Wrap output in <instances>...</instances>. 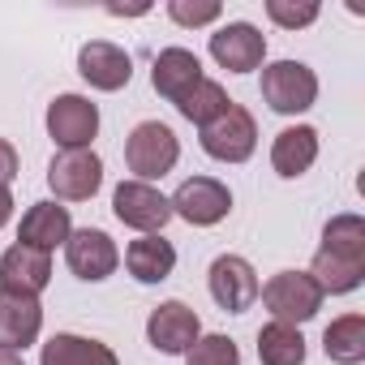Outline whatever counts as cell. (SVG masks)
<instances>
[{
	"label": "cell",
	"mask_w": 365,
	"mask_h": 365,
	"mask_svg": "<svg viewBox=\"0 0 365 365\" xmlns=\"http://www.w3.org/2000/svg\"><path fill=\"white\" fill-rule=\"evenodd\" d=\"M48 133L61 150H82L99 133V108L86 95H56L48 103Z\"/></svg>",
	"instance_id": "obj_10"
},
{
	"label": "cell",
	"mask_w": 365,
	"mask_h": 365,
	"mask_svg": "<svg viewBox=\"0 0 365 365\" xmlns=\"http://www.w3.org/2000/svg\"><path fill=\"white\" fill-rule=\"evenodd\" d=\"M262 305L271 309V322L301 327L322 309V288L309 279V271H279L267 284H258Z\"/></svg>",
	"instance_id": "obj_2"
},
{
	"label": "cell",
	"mask_w": 365,
	"mask_h": 365,
	"mask_svg": "<svg viewBox=\"0 0 365 365\" xmlns=\"http://www.w3.org/2000/svg\"><path fill=\"white\" fill-rule=\"evenodd\" d=\"M78 73H82V82H86L91 91L112 95V91L129 86L133 61H129L125 48H116V43H108V39H91V43L78 48Z\"/></svg>",
	"instance_id": "obj_13"
},
{
	"label": "cell",
	"mask_w": 365,
	"mask_h": 365,
	"mask_svg": "<svg viewBox=\"0 0 365 365\" xmlns=\"http://www.w3.org/2000/svg\"><path fill=\"white\" fill-rule=\"evenodd\" d=\"M168 202H172V215H180L194 228H215L232 211V194H228L224 180H215V176H190V180H180V190Z\"/></svg>",
	"instance_id": "obj_7"
},
{
	"label": "cell",
	"mask_w": 365,
	"mask_h": 365,
	"mask_svg": "<svg viewBox=\"0 0 365 365\" xmlns=\"http://www.w3.org/2000/svg\"><path fill=\"white\" fill-rule=\"evenodd\" d=\"M125 267L138 284H163L176 271V250L163 237H138L125 250Z\"/></svg>",
	"instance_id": "obj_20"
},
{
	"label": "cell",
	"mask_w": 365,
	"mask_h": 365,
	"mask_svg": "<svg viewBox=\"0 0 365 365\" xmlns=\"http://www.w3.org/2000/svg\"><path fill=\"white\" fill-rule=\"evenodd\" d=\"M309 279L322 288V297H344V292H356L361 279H365V262L356 258H344V254H331V250H318L314 262H309Z\"/></svg>",
	"instance_id": "obj_21"
},
{
	"label": "cell",
	"mask_w": 365,
	"mask_h": 365,
	"mask_svg": "<svg viewBox=\"0 0 365 365\" xmlns=\"http://www.w3.org/2000/svg\"><path fill=\"white\" fill-rule=\"evenodd\" d=\"M39 365H120L116 352L99 339H86V335H73V331H56L43 352H39Z\"/></svg>",
	"instance_id": "obj_19"
},
{
	"label": "cell",
	"mask_w": 365,
	"mask_h": 365,
	"mask_svg": "<svg viewBox=\"0 0 365 365\" xmlns=\"http://www.w3.org/2000/svg\"><path fill=\"white\" fill-rule=\"evenodd\" d=\"M48 284H52V254L31 245H9L0 254V292L39 297Z\"/></svg>",
	"instance_id": "obj_14"
},
{
	"label": "cell",
	"mask_w": 365,
	"mask_h": 365,
	"mask_svg": "<svg viewBox=\"0 0 365 365\" xmlns=\"http://www.w3.org/2000/svg\"><path fill=\"white\" fill-rule=\"evenodd\" d=\"M112 215L142 237H159L163 224L172 220V202L146 180H120L112 190Z\"/></svg>",
	"instance_id": "obj_6"
},
{
	"label": "cell",
	"mask_w": 365,
	"mask_h": 365,
	"mask_svg": "<svg viewBox=\"0 0 365 365\" xmlns=\"http://www.w3.org/2000/svg\"><path fill=\"white\" fill-rule=\"evenodd\" d=\"M69 232H73L69 207H61V202H35V207L22 215L18 245H31V250L52 254L56 245H65V241H69Z\"/></svg>",
	"instance_id": "obj_18"
},
{
	"label": "cell",
	"mask_w": 365,
	"mask_h": 365,
	"mask_svg": "<svg viewBox=\"0 0 365 365\" xmlns=\"http://www.w3.org/2000/svg\"><path fill=\"white\" fill-rule=\"evenodd\" d=\"M0 365H26L18 352H5V348H0Z\"/></svg>",
	"instance_id": "obj_31"
},
{
	"label": "cell",
	"mask_w": 365,
	"mask_h": 365,
	"mask_svg": "<svg viewBox=\"0 0 365 365\" xmlns=\"http://www.w3.org/2000/svg\"><path fill=\"white\" fill-rule=\"evenodd\" d=\"M43 331V305L39 297H18L0 292V348L5 352H26Z\"/></svg>",
	"instance_id": "obj_15"
},
{
	"label": "cell",
	"mask_w": 365,
	"mask_h": 365,
	"mask_svg": "<svg viewBox=\"0 0 365 365\" xmlns=\"http://www.w3.org/2000/svg\"><path fill=\"white\" fill-rule=\"evenodd\" d=\"M198 335H202V322H198V314L185 301H163L146 318V339L163 356H185L198 344Z\"/></svg>",
	"instance_id": "obj_8"
},
{
	"label": "cell",
	"mask_w": 365,
	"mask_h": 365,
	"mask_svg": "<svg viewBox=\"0 0 365 365\" xmlns=\"http://www.w3.org/2000/svg\"><path fill=\"white\" fill-rule=\"evenodd\" d=\"M318 250H331V254H344V258L365 262V220L352 215V211L331 215L327 228H322V245Z\"/></svg>",
	"instance_id": "obj_24"
},
{
	"label": "cell",
	"mask_w": 365,
	"mask_h": 365,
	"mask_svg": "<svg viewBox=\"0 0 365 365\" xmlns=\"http://www.w3.org/2000/svg\"><path fill=\"white\" fill-rule=\"evenodd\" d=\"M258 361L262 365H305V335L288 322H267L258 331Z\"/></svg>",
	"instance_id": "obj_23"
},
{
	"label": "cell",
	"mask_w": 365,
	"mask_h": 365,
	"mask_svg": "<svg viewBox=\"0 0 365 365\" xmlns=\"http://www.w3.org/2000/svg\"><path fill=\"white\" fill-rule=\"evenodd\" d=\"M14 220V194L9 190H0V228H5Z\"/></svg>",
	"instance_id": "obj_30"
},
{
	"label": "cell",
	"mask_w": 365,
	"mask_h": 365,
	"mask_svg": "<svg viewBox=\"0 0 365 365\" xmlns=\"http://www.w3.org/2000/svg\"><path fill=\"white\" fill-rule=\"evenodd\" d=\"M65 262H69V271H73L78 279L103 284V279L120 267V250H116V241H112L103 228H78V232H69V241H65Z\"/></svg>",
	"instance_id": "obj_11"
},
{
	"label": "cell",
	"mask_w": 365,
	"mask_h": 365,
	"mask_svg": "<svg viewBox=\"0 0 365 365\" xmlns=\"http://www.w3.org/2000/svg\"><path fill=\"white\" fill-rule=\"evenodd\" d=\"M202 150L211 159H220V163H245L258 150V120H254V112L232 99L211 125H202Z\"/></svg>",
	"instance_id": "obj_4"
},
{
	"label": "cell",
	"mask_w": 365,
	"mask_h": 365,
	"mask_svg": "<svg viewBox=\"0 0 365 365\" xmlns=\"http://www.w3.org/2000/svg\"><path fill=\"white\" fill-rule=\"evenodd\" d=\"M185 365H241V348L228 335H198V344L185 352Z\"/></svg>",
	"instance_id": "obj_26"
},
{
	"label": "cell",
	"mask_w": 365,
	"mask_h": 365,
	"mask_svg": "<svg viewBox=\"0 0 365 365\" xmlns=\"http://www.w3.org/2000/svg\"><path fill=\"white\" fill-rule=\"evenodd\" d=\"M228 103H232V99H228V91H224L215 78H202V82H198V86H194L185 99L176 103V112L185 116V120H194V125L202 129V125H211V120H215V116H220Z\"/></svg>",
	"instance_id": "obj_25"
},
{
	"label": "cell",
	"mask_w": 365,
	"mask_h": 365,
	"mask_svg": "<svg viewBox=\"0 0 365 365\" xmlns=\"http://www.w3.org/2000/svg\"><path fill=\"white\" fill-rule=\"evenodd\" d=\"M318 5L314 0H305V5H288V0H267V18L275 22V26H284V31H305V26H314L318 22Z\"/></svg>",
	"instance_id": "obj_28"
},
{
	"label": "cell",
	"mask_w": 365,
	"mask_h": 365,
	"mask_svg": "<svg viewBox=\"0 0 365 365\" xmlns=\"http://www.w3.org/2000/svg\"><path fill=\"white\" fill-rule=\"evenodd\" d=\"M220 0H168V18L176 26H211L220 22Z\"/></svg>",
	"instance_id": "obj_27"
},
{
	"label": "cell",
	"mask_w": 365,
	"mask_h": 365,
	"mask_svg": "<svg viewBox=\"0 0 365 365\" xmlns=\"http://www.w3.org/2000/svg\"><path fill=\"white\" fill-rule=\"evenodd\" d=\"M322 352L335 365H361L365 361V314H344L322 331Z\"/></svg>",
	"instance_id": "obj_22"
},
{
	"label": "cell",
	"mask_w": 365,
	"mask_h": 365,
	"mask_svg": "<svg viewBox=\"0 0 365 365\" xmlns=\"http://www.w3.org/2000/svg\"><path fill=\"white\" fill-rule=\"evenodd\" d=\"M211 56L228 73H254L267 61V35L254 22H228L211 35Z\"/></svg>",
	"instance_id": "obj_12"
},
{
	"label": "cell",
	"mask_w": 365,
	"mask_h": 365,
	"mask_svg": "<svg viewBox=\"0 0 365 365\" xmlns=\"http://www.w3.org/2000/svg\"><path fill=\"white\" fill-rule=\"evenodd\" d=\"M14 176H18V146L9 138H0V190H9Z\"/></svg>",
	"instance_id": "obj_29"
},
{
	"label": "cell",
	"mask_w": 365,
	"mask_h": 365,
	"mask_svg": "<svg viewBox=\"0 0 365 365\" xmlns=\"http://www.w3.org/2000/svg\"><path fill=\"white\" fill-rule=\"evenodd\" d=\"M176 159H180V138L163 120H142V125L129 129L125 163H129L133 180H146L150 185V180H159V176H168L176 168Z\"/></svg>",
	"instance_id": "obj_1"
},
{
	"label": "cell",
	"mask_w": 365,
	"mask_h": 365,
	"mask_svg": "<svg viewBox=\"0 0 365 365\" xmlns=\"http://www.w3.org/2000/svg\"><path fill=\"white\" fill-rule=\"evenodd\" d=\"M262 99L279 116H301L318 99V73L305 61H275L262 65Z\"/></svg>",
	"instance_id": "obj_3"
},
{
	"label": "cell",
	"mask_w": 365,
	"mask_h": 365,
	"mask_svg": "<svg viewBox=\"0 0 365 365\" xmlns=\"http://www.w3.org/2000/svg\"><path fill=\"white\" fill-rule=\"evenodd\" d=\"M202 61L190 52V48H163L150 65V86L168 99V103H180L198 82H202Z\"/></svg>",
	"instance_id": "obj_16"
},
{
	"label": "cell",
	"mask_w": 365,
	"mask_h": 365,
	"mask_svg": "<svg viewBox=\"0 0 365 365\" xmlns=\"http://www.w3.org/2000/svg\"><path fill=\"white\" fill-rule=\"evenodd\" d=\"M48 185L61 202H86L103 185V159L82 146V150H56L48 163Z\"/></svg>",
	"instance_id": "obj_5"
},
{
	"label": "cell",
	"mask_w": 365,
	"mask_h": 365,
	"mask_svg": "<svg viewBox=\"0 0 365 365\" xmlns=\"http://www.w3.org/2000/svg\"><path fill=\"white\" fill-rule=\"evenodd\" d=\"M207 288L224 314H245L258 301V271L241 254H220L207 271Z\"/></svg>",
	"instance_id": "obj_9"
},
{
	"label": "cell",
	"mask_w": 365,
	"mask_h": 365,
	"mask_svg": "<svg viewBox=\"0 0 365 365\" xmlns=\"http://www.w3.org/2000/svg\"><path fill=\"white\" fill-rule=\"evenodd\" d=\"M318 159V129L314 125H288L275 133L271 142V168L284 176V180H297L314 168Z\"/></svg>",
	"instance_id": "obj_17"
}]
</instances>
